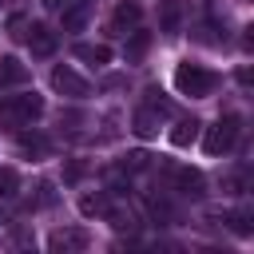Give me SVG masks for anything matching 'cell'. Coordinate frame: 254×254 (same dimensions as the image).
<instances>
[{
    "label": "cell",
    "mask_w": 254,
    "mask_h": 254,
    "mask_svg": "<svg viewBox=\"0 0 254 254\" xmlns=\"http://www.w3.org/2000/svg\"><path fill=\"white\" fill-rule=\"evenodd\" d=\"M44 115V95L28 91V95H4L0 99V123L4 127H28Z\"/></svg>",
    "instance_id": "1"
},
{
    "label": "cell",
    "mask_w": 254,
    "mask_h": 254,
    "mask_svg": "<svg viewBox=\"0 0 254 254\" xmlns=\"http://www.w3.org/2000/svg\"><path fill=\"white\" fill-rule=\"evenodd\" d=\"M175 87H179V95H190V99H206L214 87H218V75L210 71V67H202V64H179L175 67Z\"/></svg>",
    "instance_id": "2"
},
{
    "label": "cell",
    "mask_w": 254,
    "mask_h": 254,
    "mask_svg": "<svg viewBox=\"0 0 254 254\" xmlns=\"http://www.w3.org/2000/svg\"><path fill=\"white\" fill-rule=\"evenodd\" d=\"M238 131H242V119H238V115H222L214 127H206L202 151H206V155H226V151L238 143Z\"/></svg>",
    "instance_id": "3"
},
{
    "label": "cell",
    "mask_w": 254,
    "mask_h": 254,
    "mask_svg": "<svg viewBox=\"0 0 254 254\" xmlns=\"http://www.w3.org/2000/svg\"><path fill=\"white\" fill-rule=\"evenodd\" d=\"M52 91H60V95H67V99H87L91 95V83L79 75V71H71V67H56L52 71Z\"/></svg>",
    "instance_id": "4"
},
{
    "label": "cell",
    "mask_w": 254,
    "mask_h": 254,
    "mask_svg": "<svg viewBox=\"0 0 254 254\" xmlns=\"http://www.w3.org/2000/svg\"><path fill=\"white\" fill-rule=\"evenodd\" d=\"M167 179H171V183H175V190H179V194H187V198H202V194H206V179H202V171L171 167V171H167Z\"/></svg>",
    "instance_id": "5"
},
{
    "label": "cell",
    "mask_w": 254,
    "mask_h": 254,
    "mask_svg": "<svg viewBox=\"0 0 254 254\" xmlns=\"http://www.w3.org/2000/svg\"><path fill=\"white\" fill-rule=\"evenodd\" d=\"M28 48H32V56H56V32L52 28H44V24H28Z\"/></svg>",
    "instance_id": "6"
},
{
    "label": "cell",
    "mask_w": 254,
    "mask_h": 254,
    "mask_svg": "<svg viewBox=\"0 0 254 254\" xmlns=\"http://www.w3.org/2000/svg\"><path fill=\"white\" fill-rule=\"evenodd\" d=\"M143 20V8L135 4V0H123L119 8H115V16H111V32H119V36H127L135 24Z\"/></svg>",
    "instance_id": "7"
},
{
    "label": "cell",
    "mask_w": 254,
    "mask_h": 254,
    "mask_svg": "<svg viewBox=\"0 0 254 254\" xmlns=\"http://www.w3.org/2000/svg\"><path fill=\"white\" fill-rule=\"evenodd\" d=\"M87 246V230H79V226H71V230H56L52 238H48V250H83Z\"/></svg>",
    "instance_id": "8"
},
{
    "label": "cell",
    "mask_w": 254,
    "mask_h": 254,
    "mask_svg": "<svg viewBox=\"0 0 254 254\" xmlns=\"http://www.w3.org/2000/svg\"><path fill=\"white\" fill-rule=\"evenodd\" d=\"M131 131H135L139 139H155V135H159V115H155V107H139L135 119H131Z\"/></svg>",
    "instance_id": "9"
},
{
    "label": "cell",
    "mask_w": 254,
    "mask_h": 254,
    "mask_svg": "<svg viewBox=\"0 0 254 254\" xmlns=\"http://www.w3.org/2000/svg\"><path fill=\"white\" fill-rule=\"evenodd\" d=\"M87 16H91V0L67 4V8H64V32H79V28L87 24Z\"/></svg>",
    "instance_id": "10"
},
{
    "label": "cell",
    "mask_w": 254,
    "mask_h": 254,
    "mask_svg": "<svg viewBox=\"0 0 254 254\" xmlns=\"http://www.w3.org/2000/svg\"><path fill=\"white\" fill-rule=\"evenodd\" d=\"M75 56H79L83 64H95V67L111 64V48H107V44H75Z\"/></svg>",
    "instance_id": "11"
},
{
    "label": "cell",
    "mask_w": 254,
    "mask_h": 254,
    "mask_svg": "<svg viewBox=\"0 0 254 254\" xmlns=\"http://www.w3.org/2000/svg\"><path fill=\"white\" fill-rule=\"evenodd\" d=\"M198 131H202L198 119H179L175 131H171V143H175V147H190V143L198 139Z\"/></svg>",
    "instance_id": "12"
},
{
    "label": "cell",
    "mask_w": 254,
    "mask_h": 254,
    "mask_svg": "<svg viewBox=\"0 0 254 254\" xmlns=\"http://www.w3.org/2000/svg\"><path fill=\"white\" fill-rule=\"evenodd\" d=\"M147 48H151V32H135V28H131V40H127V48H123L127 64H139V60L147 56Z\"/></svg>",
    "instance_id": "13"
},
{
    "label": "cell",
    "mask_w": 254,
    "mask_h": 254,
    "mask_svg": "<svg viewBox=\"0 0 254 254\" xmlns=\"http://www.w3.org/2000/svg\"><path fill=\"white\" fill-rule=\"evenodd\" d=\"M24 79H28V67L16 56H0V83H24Z\"/></svg>",
    "instance_id": "14"
},
{
    "label": "cell",
    "mask_w": 254,
    "mask_h": 254,
    "mask_svg": "<svg viewBox=\"0 0 254 254\" xmlns=\"http://www.w3.org/2000/svg\"><path fill=\"white\" fill-rule=\"evenodd\" d=\"M16 147H20V155H48V139L44 135H20Z\"/></svg>",
    "instance_id": "15"
},
{
    "label": "cell",
    "mask_w": 254,
    "mask_h": 254,
    "mask_svg": "<svg viewBox=\"0 0 254 254\" xmlns=\"http://www.w3.org/2000/svg\"><path fill=\"white\" fill-rule=\"evenodd\" d=\"M222 218H226V222H230V230H234V234H242V238L254 230V222H250V210H230V214H222Z\"/></svg>",
    "instance_id": "16"
},
{
    "label": "cell",
    "mask_w": 254,
    "mask_h": 254,
    "mask_svg": "<svg viewBox=\"0 0 254 254\" xmlns=\"http://www.w3.org/2000/svg\"><path fill=\"white\" fill-rule=\"evenodd\" d=\"M79 210L91 218V214H107V194H83L79 198Z\"/></svg>",
    "instance_id": "17"
},
{
    "label": "cell",
    "mask_w": 254,
    "mask_h": 254,
    "mask_svg": "<svg viewBox=\"0 0 254 254\" xmlns=\"http://www.w3.org/2000/svg\"><path fill=\"white\" fill-rule=\"evenodd\" d=\"M179 16H183V4L179 0H167L163 4V32H179Z\"/></svg>",
    "instance_id": "18"
},
{
    "label": "cell",
    "mask_w": 254,
    "mask_h": 254,
    "mask_svg": "<svg viewBox=\"0 0 254 254\" xmlns=\"http://www.w3.org/2000/svg\"><path fill=\"white\" fill-rule=\"evenodd\" d=\"M16 187H20V175H16L12 167H0V198H12Z\"/></svg>",
    "instance_id": "19"
},
{
    "label": "cell",
    "mask_w": 254,
    "mask_h": 254,
    "mask_svg": "<svg viewBox=\"0 0 254 254\" xmlns=\"http://www.w3.org/2000/svg\"><path fill=\"white\" fill-rule=\"evenodd\" d=\"M147 167H151V155H147V151H127L123 171H147Z\"/></svg>",
    "instance_id": "20"
},
{
    "label": "cell",
    "mask_w": 254,
    "mask_h": 254,
    "mask_svg": "<svg viewBox=\"0 0 254 254\" xmlns=\"http://www.w3.org/2000/svg\"><path fill=\"white\" fill-rule=\"evenodd\" d=\"M83 175H87V163H83V159H71V163L64 167V183H79Z\"/></svg>",
    "instance_id": "21"
},
{
    "label": "cell",
    "mask_w": 254,
    "mask_h": 254,
    "mask_svg": "<svg viewBox=\"0 0 254 254\" xmlns=\"http://www.w3.org/2000/svg\"><path fill=\"white\" fill-rule=\"evenodd\" d=\"M8 36H12V40H24V36H28V16L16 12V16L8 20Z\"/></svg>",
    "instance_id": "22"
},
{
    "label": "cell",
    "mask_w": 254,
    "mask_h": 254,
    "mask_svg": "<svg viewBox=\"0 0 254 254\" xmlns=\"http://www.w3.org/2000/svg\"><path fill=\"white\" fill-rule=\"evenodd\" d=\"M44 4H48V8H64V0H44Z\"/></svg>",
    "instance_id": "23"
}]
</instances>
